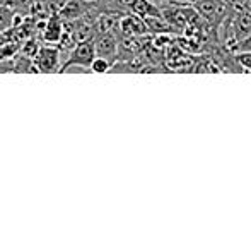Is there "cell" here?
Wrapping results in <instances>:
<instances>
[{"label": "cell", "mask_w": 251, "mask_h": 250, "mask_svg": "<svg viewBox=\"0 0 251 250\" xmlns=\"http://www.w3.org/2000/svg\"><path fill=\"white\" fill-rule=\"evenodd\" d=\"M60 52L56 47H40L33 57V63L36 67V72H60Z\"/></svg>", "instance_id": "7a4b0ae2"}, {"label": "cell", "mask_w": 251, "mask_h": 250, "mask_svg": "<svg viewBox=\"0 0 251 250\" xmlns=\"http://www.w3.org/2000/svg\"><path fill=\"white\" fill-rule=\"evenodd\" d=\"M14 24V12L5 5H0V31L9 29Z\"/></svg>", "instance_id": "30bf717a"}, {"label": "cell", "mask_w": 251, "mask_h": 250, "mask_svg": "<svg viewBox=\"0 0 251 250\" xmlns=\"http://www.w3.org/2000/svg\"><path fill=\"white\" fill-rule=\"evenodd\" d=\"M239 50H251V34L243 38V40H238V43H236V47H234V52H239Z\"/></svg>", "instance_id": "4fadbf2b"}, {"label": "cell", "mask_w": 251, "mask_h": 250, "mask_svg": "<svg viewBox=\"0 0 251 250\" xmlns=\"http://www.w3.org/2000/svg\"><path fill=\"white\" fill-rule=\"evenodd\" d=\"M82 12H84V9L79 3V0H67V2L60 7V10L56 14L62 17V21H72L82 16Z\"/></svg>", "instance_id": "9c48e42d"}, {"label": "cell", "mask_w": 251, "mask_h": 250, "mask_svg": "<svg viewBox=\"0 0 251 250\" xmlns=\"http://www.w3.org/2000/svg\"><path fill=\"white\" fill-rule=\"evenodd\" d=\"M93 43L96 57L106 58L113 65L118 58V41H116V38L111 33H98L96 38H93Z\"/></svg>", "instance_id": "3957f363"}, {"label": "cell", "mask_w": 251, "mask_h": 250, "mask_svg": "<svg viewBox=\"0 0 251 250\" xmlns=\"http://www.w3.org/2000/svg\"><path fill=\"white\" fill-rule=\"evenodd\" d=\"M234 34L238 40H243V38L251 34V5L245 7L238 14V17L234 21Z\"/></svg>", "instance_id": "ba28073f"}, {"label": "cell", "mask_w": 251, "mask_h": 250, "mask_svg": "<svg viewBox=\"0 0 251 250\" xmlns=\"http://www.w3.org/2000/svg\"><path fill=\"white\" fill-rule=\"evenodd\" d=\"M188 3L197 10L199 16H203L208 21L222 17L224 14V3L221 0H188Z\"/></svg>", "instance_id": "277c9868"}, {"label": "cell", "mask_w": 251, "mask_h": 250, "mask_svg": "<svg viewBox=\"0 0 251 250\" xmlns=\"http://www.w3.org/2000/svg\"><path fill=\"white\" fill-rule=\"evenodd\" d=\"M94 57H96V52H94L93 40L77 41L72 50H70V54L67 55V58L63 60L62 67H60V72H69V70H74V69L91 72L89 65H91V62L94 60Z\"/></svg>", "instance_id": "6da1fadb"}, {"label": "cell", "mask_w": 251, "mask_h": 250, "mask_svg": "<svg viewBox=\"0 0 251 250\" xmlns=\"http://www.w3.org/2000/svg\"><path fill=\"white\" fill-rule=\"evenodd\" d=\"M234 60L239 63L243 70H250L251 72V50H239L236 52Z\"/></svg>", "instance_id": "7c38bea8"}, {"label": "cell", "mask_w": 251, "mask_h": 250, "mask_svg": "<svg viewBox=\"0 0 251 250\" xmlns=\"http://www.w3.org/2000/svg\"><path fill=\"white\" fill-rule=\"evenodd\" d=\"M41 2H48V0H41Z\"/></svg>", "instance_id": "5bb4252c"}, {"label": "cell", "mask_w": 251, "mask_h": 250, "mask_svg": "<svg viewBox=\"0 0 251 250\" xmlns=\"http://www.w3.org/2000/svg\"><path fill=\"white\" fill-rule=\"evenodd\" d=\"M118 26L125 36H140L147 33V26L144 19L137 14L133 16H125L122 21H118Z\"/></svg>", "instance_id": "5b68a950"}, {"label": "cell", "mask_w": 251, "mask_h": 250, "mask_svg": "<svg viewBox=\"0 0 251 250\" xmlns=\"http://www.w3.org/2000/svg\"><path fill=\"white\" fill-rule=\"evenodd\" d=\"M63 31H65V26H63V21L58 14H53L50 19L47 21L43 29V40L47 43H58L60 38H62Z\"/></svg>", "instance_id": "8992f818"}, {"label": "cell", "mask_w": 251, "mask_h": 250, "mask_svg": "<svg viewBox=\"0 0 251 250\" xmlns=\"http://www.w3.org/2000/svg\"><path fill=\"white\" fill-rule=\"evenodd\" d=\"M69 34L72 36V40L75 41H86V40H93L94 38V31L93 26H91L87 21H84V17H77V19H72L69 24Z\"/></svg>", "instance_id": "52a82bcc"}, {"label": "cell", "mask_w": 251, "mask_h": 250, "mask_svg": "<svg viewBox=\"0 0 251 250\" xmlns=\"http://www.w3.org/2000/svg\"><path fill=\"white\" fill-rule=\"evenodd\" d=\"M111 69V62H108L102 57H94V60L91 62L89 70L91 72H98V74H104Z\"/></svg>", "instance_id": "8fae6325"}]
</instances>
